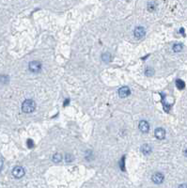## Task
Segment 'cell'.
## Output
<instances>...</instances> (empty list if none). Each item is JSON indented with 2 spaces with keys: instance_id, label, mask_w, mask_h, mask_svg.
<instances>
[{
  "instance_id": "cell-4",
  "label": "cell",
  "mask_w": 187,
  "mask_h": 188,
  "mask_svg": "<svg viewBox=\"0 0 187 188\" xmlns=\"http://www.w3.org/2000/svg\"><path fill=\"white\" fill-rule=\"evenodd\" d=\"M145 34H146L145 28L142 26H137L135 28V30H133V35H135V37L136 39H138V40L142 39L144 36H145Z\"/></svg>"
},
{
  "instance_id": "cell-11",
  "label": "cell",
  "mask_w": 187,
  "mask_h": 188,
  "mask_svg": "<svg viewBox=\"0 0 187 188\" xmlns=\"http://www.w3.org/2000/svg\"><path fill=\"white\" fill-rule=\"evenodd\" d=\"M61 160H62V155L60 153L56 152L54 154V156H53V161L55 163H59V162H61Z\"/></svg>"
},
{
  "instance_id": "cell-2",
  "label": "cell",
  "mask_w": 187,
  "mask_h": 188,
  "mask_svg": "<svg viewBox=\"0 0 187 188\" xmlns=\"http://www.w3.org/2000/svg\"><path fill=\"white\" fill-rule=\"evenodd\" d=\"M28 69H29L30 71L32 73H39V71L41 70V62L37 61V60H33L31 62H29L28 64Z\"/></svg>"
},
{
  "instance_id": "cell-15",
  "label": "cell",
  "mask_w": 187,
  "mask_h": 188,
  "mask_svg": "<svg viewBox=\"0 0 187 188\" xmlns=\"http://www.w3.org/2000/svg\"><path fill=\"white\" fill-rule=\"evenodd\" d=\"M145 74L148 77L152 76L153 74H154V71H153V69H151V68H147L145 70Z\"/></svg>"
},
{
  "instance_id": "cell-17",
  "label": "cell",
  "mask_w": 187,
  "mask_h": 188,
  "mask_svg": "<svg viewBox=\"0 0 187 188\" xmlns=\"http://www.w3.org/2000/svg\"><path fill=\"white\" fill-rule=\"evenodd\" d=\"M124 162H125V157H122L121 158V169H122V170H125V166H124Z\"/></svg>"
},
{
  "instance_id": "cell-13",
  "label": "cell",
  "mask_w": 187,
  "mask_h": 188,
  "mask_svg": "<svg viewBox=\"0 0 187 188\" xmlns=\"http://www.w3.org/2000/svg\"><path fill=\"white\" fill-rule=\"evenodd\" d=\"M102 59L105 62H110V61H111V55H110L109 53H105V54L103 55Z\"/></svg>"
},
{
  "instance_id": "cell-3",
  "label": "cell",
  "mask_w": 187,
  "mask_h": 188,
  "mask_svg": "<svg viewBox=\"0 0 187 188\" xmlns=\"http://www.w3.org/2000/svg\"><path fill=\"white\" fill-rule=\"evenodd\" d=\"M12 175L17 179H20L25 175V169L22 167H15L12 169Z\"/></svg>"
},
{
  "instance_id": "cell-8",
  "label": "cell",
  "mask_w": 187,
  "mask_h": 188,
  "mask_svg": "<svg viewBox=\"0 0 187 188\" xmlns=\"http://www.w3.org/2000/svg\"><path fill=\"white\" fill-rule=\"evenodd\" d=\"M138 127H139V130L142 133H148V130H150V124H148L147 120H141Z\"/></svg>"
},
{
  "instance_id": "cell-6",
  "label": "cell",
  "mask_w": 187,
  "mask_h": 188,
  "mask_svg": "<svg viewBox=\"0 0 187 188\" xmlns=\"http://www.w3.org/2000/svg\"><path fill=\"white\" fill-rule=\"evenodd\" d=\"M164 178L165 177H164V175L162 174V173L156 172L151 176V180H152L153 182H154V184H162V182H163V181H164Z\"/></svg>"
},
{
  "instance_id": "cell-16",
  "label": "cell",
  "mask_w": 187,
  "mask_h": 188,
  "mask_svg": "<svg viewBox=\"0 0 187 188\" xmlns=\"http://www.w3.org/2000/svg\"><path fill=\"white\" fill-rule=\"evenodd\" d=\"M74 156L71 154H66V161L67 162H73L74 161Z\"/></svg>"
},
{
  "instance_id": "cell-5",
  "label": "cell",
  "mask_w": 187,
  "mask_h": 188,
  "mask_svg": "<svg viewBox=\"0 0 187 188\" xmlns=\"http://www.w3.org/2000/svg\"><path fill=\"white\" fill-rule=\"evenodd\" d=\"M118 96L121 98H126V97H128V96L131 94L130 89H129L128 86H121V88L118 89Z\"/></svg>"
},
{
  "instance_id": "cell-18",
  "label": "cell",
  "mask_w": 187,
  "mask_h": 188,
  "mask_svg": "<svg viewBox=\"0 0 187 188\" xmlns=\"http://www.w3.org/2000/svg\"><path fill=\"white\" fill-rule=\"evenodd\" d=\"M27 146H28V148H32L33 146H34V142H33V140H31V139H28V140H27Z\"/></svg>"
},
{
  "instance_id": "cell-14",
  "label": "cell",
  "mask_w": 187,
  "mask_h": 188,
  "mask_svg": "<svg viewBox=\"0 0 187 188\" xmlns=\"http://www.w3.org/2000/svg\"><path fill=\"white\" fill-rule=\"evenodd\" d=\"M155 8H156V3L154 1H151L148 4V9L150 11H153L155 9Z\"/></svg>"
},
{
  "instance_id": "cell-19",
  "label": "cell",
  "mask_w": 187,
  "mask_h": 188,
  "mask_svg": "<svg viewBox=\"0 0 187 188\" xmlns=\"http://www.w3.org/2000/svg\"><path fill=\"white\" fill-rule=\"evenodd\" d=\"M3 167V160H2V158H0V169L2 168Z\"/></svg>"
},
{
  "instance_id": "cell-10",
  "label": "cell",
  "mask_w": 187,
  "mask_h": 188,
  "mask_svg": "<svg viewBox=\"0 0 187 188\" xmlns=\"http://www.w3.org/2000/svg\"><path fill=\"white\" fill-rule=\"evenodd\" d=\"M176 86L179 89H184V86H185V84H184V82L183 80H181V79H177L176 80Z\"/></svg>"
},
{
  "instance_id": "cell-7",
  "label": "cell",
  "mask_w": 187,
  "mask_h": 188,
  "mask_svg": "<svg viewBox=\"0 0 187 188\" xmlns=\"http://www.w3.org/2000/svg\"><path fill=\"white\" fill-rule=\"evenodd\" d=\"M154 134H155L156 138H158V139H164L166 137V130L164 128H162V127L156 128L155 131H154Z\"/></svg>"
},
{
  "instance_id": "cell-12",
  "label": "cell",
  "mask_w": 187,
  "mask_h": 188,
  "mask_svg": "<svg viewBox=\"0 0 187 188\" xmlns=\"http://www.w3.org/2000/svg\"><path fill=\"white\" fill-rule=\"evenodd\" d=\"M181 50H183V44H181V43H176V44L173 45V51L178 53V52H181Z\"/></svg>"
},
{
  "instance_id": "cell-1",
  "label": "cell",
  "mask_w": 187,
  "mask_h": 188,
  "mask_svg": "<svg viewBox=\"0 0 187 188\" xmlns=\"http://www.w3.org/2000/svg\"><path fill=\"white\" fill-rule=\"evenodd\" d=\"M36 109V103L31 99H27L24 101L22 104V111L24 113H32Z\"/></svg>"
},
{
  "instance_id": "cell-9",
  "label": "cell",
  "mask_w": 187,
  "mask_h": 188,
  "mask_svg": "<svg viewBox=\"0 0 187 188\" xmlns=\"http://www.w3.org/2000/svg\"><path fill=\"white\" fill-rule=\"evenodd\" d=\"M151 151H152V149L148 144H144V145L141 147V152L143 154H145V155H148L150 153H151Z\"/></svg>"
}]
</instances>
